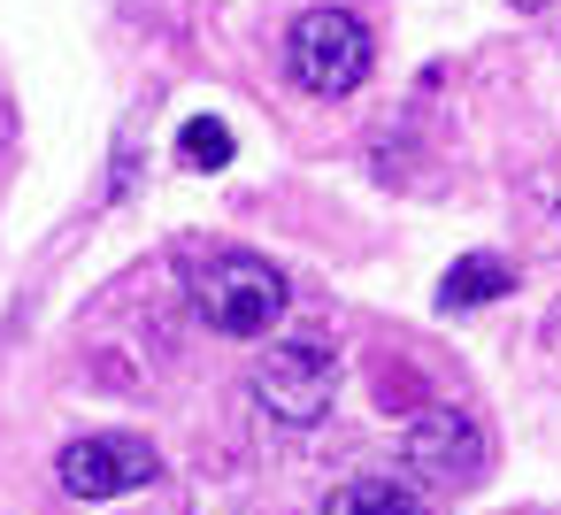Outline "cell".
<instances>
[{"label":"cell","instance_id":"1","mask_svg":"<svg viewBox=\"0 0 561 515\" xmlns=\"http://www.w3.org/2000/svg\"><path fill=\"white\" fill-rule=\"evenodd\" d=\"M193 308H201V323L216 339H262L293 308V285L262 254H216V262L193 270Z\"/></svg>","mask_w":561,"mask_h":515},{"label":"cell","instance_id":"2","mask_svg":"<svg viewBox=\"0 0 561 515\" xmlns=\"http://www.w3.org/2000/svg\"><path fill=\"white\" fill-rule=\"evenodd\" d=\"M339 400V354L323 339H277L254 362V408L285 431H316Z\"/></svg>","mask_w":561,"mask_h":515},{"label":"cell","instance_id":"3","mask_svg":"<svg viewBox=\"0 0 561 515\" xmlns=\"http://www.w3.org/2000/svg\"><path fill=\"white\" fill-rule=\"evenodd\" d=\"M285 62H293V85L316 93V101H346L362 78H369V32L346 16V9H308L293 32H285Z\"/></svg>","mask_w":561,"mask_h":515},{"label":"cell","instance_id":"4","mask_svg":"<svg viewBox=\"0 0 561 515\" xmlns=\"http://www.w3.org/2000/svg\"><path fill=\"white\" fill-rule=\"evenodd\" d=\"M55 484L70 500H131L147 484H162V454L139 438V431H85L62 446L55 461Z\"/></svg>","mask_w":561,"mask_h":515},{"label":"cell","instance_id":"5","mask_svg":"<svg viewBox=\"0 0 561 515\" xmlns=\"http://www.w3.org/2000/svg\"><path fill=\"white\" fill-rule=\"evenodd\" d=\"M400 461L423 477V484H469L484 469V423L461 415V408H423L408 431H400Z\"/></svg>","mask_w":561,"mask_h":515},{"label":"cell","instance_id":"6","mask_svg":"<svg viewBox=\"0 0 561 515\" xmlns=\"http://www.w3.org/2000/svg\"><path fill=\"white\" fill-rule=\"evenodd\" d=\"M323 515H438V507L415 484H400V477H346L323 500Z\"/></svg>","mask_w":561,"mask_h":515},{"label":"cell","instance_id":"7","mask_svg":"<svg viewBox=\"0 0 561 515\" xmlns=\"http://www.w3.org/2000/svg\"><path fill=\"white\" fill-rule=\"evenodd\" d=\"M507 285H515V270H507L500 254H461V262L438 277V308H446V316H469V308L500 300Z\"/></svg>","mask_w":561,"mask_h":515},{"label":"cell","instance_id":"8","mask_svg":"<svg viewBox=\"0 0 561 515\" xmlns=\"http://www.w3.org/2000/svg\"><path fill=\"white\" fill-rule=\"evenodd\" d=\"M178 154H185L193 170H224V162L239 154V139H231V124H224V116H193V124L178 131Z\"/></svg>","mask_w":561,"mask_h":515},{"label":"cell","instance_id":"9","mask_svg":"<svg viewBox=\"0 0 561 515\" xmlns=\"http://www.w3.org/2000/svg\"><path fill=\"white\" fill-rule=\"evenodd\" d=\"M515 9H546V0H515Z\"/></svg>","mask_w":561,"mask_h":515}]
</instances>
